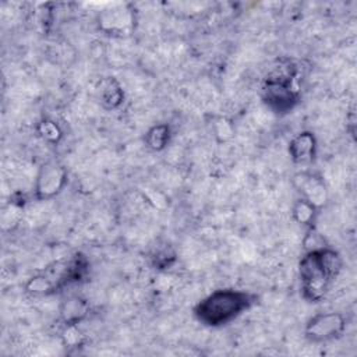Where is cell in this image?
I'll return each mask as SVG.
<instances>
[{
  "mask_svg": "<svg viewBox=\"0 0 357 357\" xmlns=\"http://www.w3.org/2000/svg\"><path fill=\"white\" fill-rule=\"evenodd\" d=\"M251 303V297L244 291L216 290L197 304L194 314L206 326H222L245 311Z\"/></svg>",
  "mask_w": 357,
  "mask_h": 357,
  "instance_id": "2",
  "label": "cell"
},
{
  "mask_svg": "<svg viewBox=\"0 0 357 357\" xmlns=\"http://www.w3.org/2000/svg\"><path fill=\"white\" fill-rule=\"evenodd\" d=\"M88 312L86 303L79 297H70L61 307V318L66 325H77Z\"/></svg>",
  "mask_w": 357,
  "mask_h": 357,
  "instance_id": "9",
  "label": "cell"
},
{
  "mask_svg": "<svg viewBox=\"0 0 357 357\" xmlns=\"http://www.w3.org/2000/svg\"><path fill=\"white\" fill-rule=\"evenodd\" d=\"M342 266L340 257L331 248H314L308 251L300 261L298 272L301 282V291L311 303L319 301Z\"/></svg>",
  "mask_w": 357,
  "mask_h": 357,
  "instance_id": "1",
  "label": "cell"
},
{
  "mask_svg": "<svg viewBox=\"0 0 357 357\" xmlns=\"http://www.w3.org/2000/svg\"><path fill=\"white\" fill-rule=\"evenodd\" d=\"M296 181H298L297 188L303 194L304 199H307L315 206L322 205L325 202V198H326L325 185L318 177L308 173H301L296 177Z\"/></svg>",
  "mask_w": 357,
  "mask_h": 357,
  "instance_id": "7",
  "label": "cell"
},
{
  "mask_svg": "<svg viewBox=\"0 0 357 357\" xmlns=\"http://www.w3.org/2000/svg\"><path fill=\"white\" fill-rule=\"evenodd\" d=\"M346 326L343 315L336 312H321L314 315L305 326V336L311 342H328L339 337Z\"/></svg>",
  "mask_w": 357,
  "mask_h": 357,
  "instance_id": "5",
  "label": "cell"
},
{
  "mask_svg": "<svg viewBox=\"0 0 357 357\" xmlns=\"http://www.w3.org/2000/svg\"><path fill=\"white\" fill-rule=\"evenodd\" d=\"M169 142V127L167 126H155L146 132V144L149 148L159 151L165 148Z\"/></svg>",
  "mask_w": 357,
  "mask_h": 357,
  "instance_id": "11",
  "label": "cell"
},
{
  "mask_svg": "<svg viewBox=\"0 0 357 357\" xmlns=\"http://www.w3.org/2000/svg\"><path fill=\"white\" fill-rule=\"evenodd\" d=\"M290 156L294 162L307 163L314 159L315 153V138L311 132H300L290 142Z\"/></svg>",
  "mask_w": 357,
  "mask_h": 357,
  "instance_id": "8",
  "label": "cell"
},
{
  "mask_svg": "<svg viewBox=\"0 0 357 357\" xmlns=\"http://www.w3.org/2000/svg\"><path fill=\"white\" fill-rule=\"evenodd\" d=\"M63 339H64V343H66L68 347H75V346L81 344L82 335H81L79 331L77 329V325H67V326H66V331H64V333H63Z\"/></svg>",
  "mask_w": 357,
  "mask_h": 357,
  "instance_id": "14",
  "label": "cell"
},
{
  "mask_svg": "<svg viewBox=\"0 0 357 357\" xmlns=\"http://www.w3.org/2000/svg\"><path fill=\"white\" fill-rule=\"evenodd\" d=\"M86 269L84 257L75 255L68 259L56 261L43 273L35 276L28 283V290L33 294H49L66 284L78 282Z\"/></svg>",
  "mask_w": 357,
  "mask_h": 357,
  "instance_id": "3",
  "label": "cell"
},
{
  "mask_svg": "<svg viewBox=\"0 0 357 357\" xmlns=\"http://www.w3.org/2000/svg\"><path fill=\"white\" fill-rule=\"evenodd\" d=\"M294 77L296 68L287 63L275 67L265 78L264 99L275 112H287L297 102L298 93L294 86Z\"/></svg>",
  "mask_w": 357,
  "mask_h": 357,
  "instance_id": "4",
  "label": "cell"
},
{
  "mask_svg": "<svg viewBox=\"0 0 357 357\" xmlns=\"http://www.w3.org/2000/svg\"><path fill=\"white\" fill-rule=\"evenodd\" d=\"M315 205H312L311 202H308L307 199L301 198L297 201L294 209H293V215L296 218V220L298 223H303V225H308L311 223V220L314 219V215H315Z\"/></svg>",
  "mask_w": 357,
  "mask_h": 357,
  "instance_id": "12",
  "label": "cell"
},
{
  "mask_svg": "<svg viewBox=\"0 0 357 357\" xmlns=\"http://www.w3.org/2000/svg\"><path fill=\"white\" fill-rule=\"evenodd\" d=\"M67 180L66 170L63 166H60L56 162H47L40 167V172L36 178V197L43 199V198H50L56 195L57 192L61 191Z\"/></svg>",
  "mask_w": 357,
  "mask_h": 357,
  "instance_id": "6",
  "label": "cell"
},
{
  "mask_svg": "<svg viewBox=\"0 0 357 357\" xmlns=\"http://www.w3.org/2000/svg\"><path fill=\"white\" fill-rule=\"evenodd\" d=\"M39 134L49 142H57L59 138L61 137V131L59 130V127L56 126V123L49 121V120H43L39 124Z\"/></svg>",
  "mask_w": 357,
  "mask_h": 357,
  "instance_id": "13",
  "label": "cell"
},
{
  "mask_svg": "<svg viewBox=\"0 0 357 357\" xmlns=\"http://www.w3.org/2000/svg\"><path fill=\"white\" fill-rule=\"evenodd\" d=\"M99 98L100 102L109 107L113 109L120 105L123 100V92L119 86V84L113 78H106L100 81V89H99Z\"/></svg>",
  "mask_w": 357,
  "mask_h": 357,
  "instance_id": "10",
  "label": "cell"
}]
</instances>
